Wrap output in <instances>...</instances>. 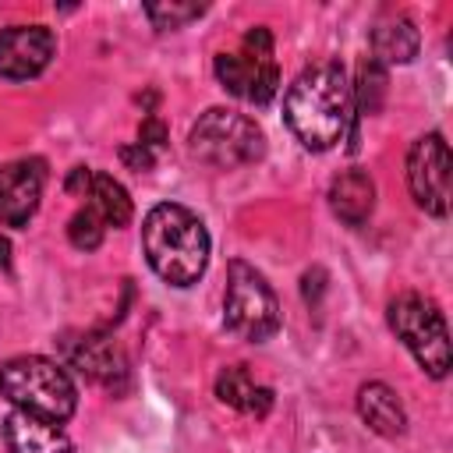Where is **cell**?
Returning a JSON list of instances; mask_svg holds the SVG:
<instances>
[{
	"mask_svg": "<svg viewBox=\"0 0 453 453\" xmlns=\"http://www.w3.org/2000/svg\"><path fill=\"white\" fill-rule=\"evenodd\" d=\"M386 88H389V74L375 57H365L357 64V85H350V96H357V110L365 117L379 113L386 103Z\"/></svg>",
	"mask_w": 453,
	"mask_h": 453,
	"instance_id": "cell-18",
	"label": "cell"
},
{
	"mask_svg": "<svg viewBox=\"0 0 453 453\" xmlns=\"http://www.w3.org/2000/svg\"><path fill=\"white\" fill-rule=\"evenodd\" d=\"M142 248L159 280H166L170 287H191L209 265L212 241L205 223L191 209L163 202L152 205L142 223Z\"/></svg>",
	"mask_w": 453,
	"mask_h": 453,
	"instance_id": "cell-2",
	"label": "cell"
},
{
	"mask_svg": "<svg viewBox=\"0 0 453 453\" xmlns=\"http://www.w3.org/2000/svg\"><path fill=\"white\" fill-rule=\"evenodd\" d=\"M166 138H170V134H166V124H163L159 117H145V120L138 124V145L149 149L152 156L166 145Z\"/></svg>",
	"mask_w": 453,
	"mask_h": 453,
	"instance_id": "cell-21",
	"label": "cell"
},
{
	"mask_svg": "<svg viewBox=\"0 0 453 453\" xmlns=\"http://www.w3.org/2000/svg\"><path fill=\"white\" fill-rule=\"evenodd\" d=\"M216 78L219 85L255 106H265L276 88H280V67L273 60V35L269 28L255 25L244 39L237 53H219L216 57Z\"/></svg>",
	"mask_w": 453,
	"mask_h": 453,
	"instance_id": "cell-7",
	"label": "cell"
},
{
	"mask_svg": "<svg viewBox=\"0 0 453 453\" xmlns=\"http://www.w3.org/2000/svg\"><path fill=\"white\" fill-rule=\"evenodd\" d=\"M145 14H149V21H152L156 28H180V25L195 21V18H202V14H205V4H184V0L149 4Z\"/></svg>",
	"mask_w": 453,
	"mask_h": 453,
	"instance_id": "cell-20",
	"label": "cell"
},
{
	"mask_svg": "<svg viewBox=\"0 0 453 453\" xmlns=\"http://www.w3.org/2000/svg\"><path fill=\"white\" fill-rule=\"evenodd\" d=\"M0 393L25 414L64 425L78 407V389L71 375L39 354H21L0 365Z\"/></svg>",
	"mask_w": 453,
	"mask_h": 453,
	"instance_id": "cell-3",
	"label": "cell"
},
{
	"mask_svg": "<svg viewBox=\"0 0 453 453\" xmlns=\"http://www.w3.org/2000/svg\"><path fill=\"white\" fill-rule=\"evenodd\" d=\"M4 442L11 453H74L60 425L25 411H11L4 418Z\"/></svg>",
	"mask_w": 453,
	"mask_h": 453,
	"instance_id": "cell-12",
	"label": "cell"
},
{
	"mask_svg": "<svg viewBox=\"0 0 453 453\" xmlns=\"http://www.w3.org/2000/svg\"><path fill=\"white\" fill-rule=\"evenodd\" d=\"M216 396L241 411V414H251V418H265L269 407H273V389L269 386H258L241 365H230L216 375Z\"/></svg>",
	"mask_w": 453,
	"mask_h": 453,
	"instance_id": "cell-15",
	"label": "cell"
},
{
	"mask_svg": "<svg viewBox=\"0 0 453 453\" xmlns=\"http://www.w3.org/2000/svg\"><path fill=\"white\" fill-rule=\"evenodd\" d=\"M329 209L347 226H361L375 209V180L368 177V170H361V166L340 170L329 184Z\"/></svg>",
	"mask_w": 453,
	"mask_h": 453,
	"instance_id": "cell-13",
	"label": "cell"
},
{
	"mask_svg": "<svg viewBox=\"0 0 453 453\" xmlns=\"http://www.w3.org/2000/svg\"><path fill=\"white\" fill-rule=\"evenodd\" d=\"M42 184H46L42 159H18V163L0 166V223L28 226V219L39 209Z\"/></svg>",
	"mask_w": 453,
	"mask_h": 453,
	"instance_id": "cell-10",
	"label": "cell"
},
{
	"mask_svg": "<svg viewBox=\"0 0 453 453\" xmlns=\"http://www.w3.org/2000/svg\"><path fill=\"white\" fill-rule=\"evenodd\" d=\"M7 265H11V241L0 237V269H7Z\"/></svg>",
	"mask_w": 453,
	"mask_h": 453,
	"instance_id": "cell-24",
	"label": "cell"
},
{
	"mask_svg": "<svg viewBox=\"0 0 453 453\" xmlns=\"http://www.w3.org/2000/svg\"><path fill=\"white\" fill-rule=\"evenodd\" d=\"M88 184H92V170H88V166H74L71 177H67V191H74V195H88Z\"/></svg>",
	"mask_w": 453,
	"mask_h": 453,
	"instance_id": "cell-23",
	"label": "cell"
},
{
	"mask_svg": "<svg viewBox=\"0 0 453 453\" xmlns=\"http://www.w3.org/2000/svg\"><path fill=\"white\" fill-rule=\"evenodd\" d=\"M357 414L361 421L382 435V439H396L407 432V414H403V403L400 396L386 386V382H365L357 389Z\"/></svg>",
	"mask_w": 453,
	"mask_h": 453,
	"instance_id": "cell-14",
	"label": "cell"
},
{
	"mask_svg": "<svg viewBox=\"0 0 453 453\" xmlns=\"http://www.w3.org/2000/svg\"><path fill=\"white\" fill-rule=\"evenodd\" d=\"M386 319H389V329L414 354L421 372H428L432 379H446V372H449V333H446V319H442L439 304L407 290V294H396L389 301Z\"/></svg>",
	"mask_w": 453,
	"mask_h": 453,
	"instance_id": "cell-5",
	"label": "cell"
},
{
	"mask_svg": "<svg viewBox=\"0 0 453 453\" xmlns=\"http://www.w3.org/2000/svg\"><path fill=\"white\" fill-rule=\"evenodd\" d=\"M120 159H124L131 170H138V173L152 170V163H156V156H152L149 149H142L138 142H134V145H120Z\"/></svg>",
	"mask_w": 453,
	"mask_h": 453,
	"instance_id": "cell-22",
	"label": "cell"
},
{
	"mask_svg": "<svg viewBox=\"0 0 453 453\" xmlns=\"http://www.w3.org/2000/svg\"><path fill=\"white\" fill-rule=\"evenodd\" d=\"M67 357L85 379H92L113 393L124 389V382H127V357L106 333H85V336L71 340Z\"/></svg>",
	"mask_w": 453,
	"mask_h": 453,
	"instance_id": "cell-11",
	"label": "cell"
},
{
	"mask_svg": "<svg viewBox=\"0 0 453 453\" xmlns=\"http://www.w3.org/2000/svg\"><path fill=\"white\" fill-rule=\"evenodd\" d=\"M57 39L46 25H11L0 28V78L28 81L53 60Z\"/></svg>",
	"mask_w": 453,
	"mask_h": 453,
	"instance_id": "cell-9",
	"label": "cell"
},
{
	"mask_svg": "<svg viewBox=\"0 0 453 453\" xmlns=\"http://www.w3.org/2000/svg\"><path fill=\"white\" fill-rule=\"evenodd\" d=\"M418 46H421V35H418L411 18H386L372 32V57L382 67L386 64H411L418 57Z\"/></svg>",
	"mask_w": 453,
	"mask_h": 453,
	"instance_id": "cell-16",
	"label": "cell"
},
{
	"mask_svg": "<svg viewBox=\"0 0 453 453\" xmlns=\"http://www.w3.org/2000/svg\"><path fill=\"white\" fill-rule=\"evenodd\" d=\"M88 205L99 212V219L106 226H127L131 223V198L124 191L120 180H113L103 170H92V184H88Z\"/></svg>",
	"mask_w": 453,
	"mask_h": 453,
	"instance_id": "cell-17",
	"label": "cell"
},
{
	"mask_svg": "<svg viewBox=\"0 0 453 453\" xmlns=\"http://www.w3.org/2000/svg\"><path fill=\"white\" fill-rule=\"evenodd\" d=\"M407 184H411L414 202L425 212H432V216L449 212V149H446L439 131L421 134L418 142H411Z\"/></svg>",
	"mask_w": 453,
	"mask_h": 453,
	"instance_id": "cell-8",
	"label": "cell"
},
{
	"mask_svg": "<svg viewBox=\"0 0 453 453\" xmlns=\"http://www.w3.org/2000/svg\"><path fill=\"white\" fill-rule=\"evenodd\" d=\"M188 149L195 159H202L209 166L234 170V166L258 163L265 156V134L251 117L212 106L191 124Z\"/></svg>",
	"mask_w": 453,
	"mask_h": 453,
	"instance_id": "cell-4",
	"label": "cell"
},
{
	"mask_svg": "<svg viewBox=\"0 0 453 453\" xmlns=\"http://www.w3.org/2000/svg\"><path fill=\"white\" fill-rule=\"evenodd\" d=\"M223 322L230 333H237L241 340L262 343L269 336H276L280 329V301L276 290L265 283V276L234 258L226 265V294H223Z\"/></svg>",
	"mask_w": 453,
	"mask_h": 453,
	"instance_id": "cell-6",
	"label": "cell"
},
{
	"mask_svg": "<svg viewBox=\"0 0 453 453\" xmlns=\"http://www.w3.org/2000/svg\"><path fill=\"white\" fill-rule=\"evenodd\" d=\"M103 219H99V212L92 209V205H85V209H78L71 219H67V241L78 248V251H92V248H99V241H103Z\"/></svg>",
	"mask_w": 453,
	"mask_h": 453,
	"instance_id": "cell-19",
	"label": "cell"
},
{
	"mask_svg": "<svg viewBox=\"0 0 453 453\" xmlns=\"http://www.w3.org/2000/svg\"><path fill=\"white\" fill-rule=\"evenodd\" d=\"M350 106H354V96L343 67L326 60V64L304 67L294 78V85L283 96V120L304 149L326 152L347 134Z\"/></svg>",
	"mask_w": 453,
	"mask_h": 453,
	"instance_id": "cell-1",
	"label": "cell"
}]
</instances>
